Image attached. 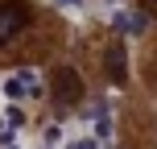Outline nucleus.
<instances>
[{"label": "nucleus", "instance_id": "1", "mask_svg": "<svg viewBox=\"0 0 157 149\" xmlns=\"http://www.w3.org/2000/svg\"><path fill=\"white\" fill-rule=\"evenodd\" d=\"M54 100L62 104V108H71V104L83 100V79H78L75 66H58L54 71Z\"/></svg>", "mask_w": 157, "mask_h": 149}, {"label": "nucleus", "instance_id": "2", "mask_svg": "<svg viewBox=\"0 0 157 149\" xmlns=\"http://www.w3.org/2000/svg\"><path fill=\"white\" fill-rule=\"evenodd\" d=\"M41 91H46V87H41L37 71H17V75L4 83V95H8V100H37Z\"/></svg>", "mask_w": 157, "mask_h": 149}, {"label": "nucleus", "instance_id": "3", "mask_svg": "<svg viewBox=\"0 0 157 149\" xmlns=\"http://www.w3.org/2000/svg\"><path fill=\"white\" fill-rule=\"evenodd\" d=\"M29 25V8L25 4H0V41H8V37H17V33Z\"/></svg>", "mask_w": 157, "mask_h": 149}, {"label": "nucleus", "instance_id": "4", "mask_svg": "<svg viewBox=\"0 0 157 149\" xmlns=\"http://www.w3.org/2000/svg\"><path fill=\"white\" fill-rule=\"evenodd\" d=\"M112 25H116L120 33H141V29H145V17H141V13H128V8H120V13L112 17Z\"/></svg>", "mask_w": 157, "mask_h": 149}, {"label": "nucleus", "instance_id": "5", "mask_svg": "<svg viewBox=\"0 0 157 149\" xmlns=\"http://www.w3.org/2000/svg\"><path fill=\"white\" fill-rule=\"evenodd\" d=\"M108 75L116 79V83H124V75H128V62H124V46H112V50H108Z\"/></svg>", "mask_w": 157, "mask_h": 149}, {"label": "nucleus", "instance_id": "6", "mask_svg": "<svg viewBox=\"0 0 157 149\" xmlns=\"http://www.w3.org/2000/svg\"><path fill=\"white\" fill-rule=\"evenodd\" d=\"M95 133H99V141H108V137H112V108H108V104L95 108Z\"/></svg>", "mask_w": 157, "mask_h": 149}, {"label": "nucleus", "instance_id": "7", "mask_svg": "<svg viewBox=\"0 0 157 149\" xmlns=\"http://www.w3.org/2000/svg\"><path fill=\"white\" fill-rule=\"evenodd\" d=\"M46 141H50V145H54V141H62V128H58V124H50V128H46Z\"/></svg>", "mask_w": 157, "mask_h": 149}, {"label": "nucleus", "instance_id": "8", "mask_svg": "<svg viewBox=\"0 0 157 149\" xmlns=\"http://www.w3.org/2000/svg\"><path fill=\"white\" fill-rule=\"evenodd\" d=\"M58 8H83V0H54Z\"/></svg>", "mask_w": 157, "mask_h": 149}, {"label": "nucleus", "instance_id": "9", "mask_svg": "<svg viewBox=\"0 0 157 149\" xmlns=\"http://www.w3.org/2000/svg\"><path fill=\"white\" fill-rule=\"evenodd\" d=\"M66 149H95V141H75V145H66Z\"/></svg>", "mask_w": 157, "mask_h": 149}, {"label": "nucleus", "instance_id": "10", "mask_svg": "<svg viewBox=\"0 0 157 149\" xmlns=\"http://www.w3.org/2000/svg\"><path fill=\"white\" fill-rule=\"evenodd\" d=\"M8 149H13V145H8Z\"/></svg>", "mask_w": 157, "mask_h": 149}]
</instances>
